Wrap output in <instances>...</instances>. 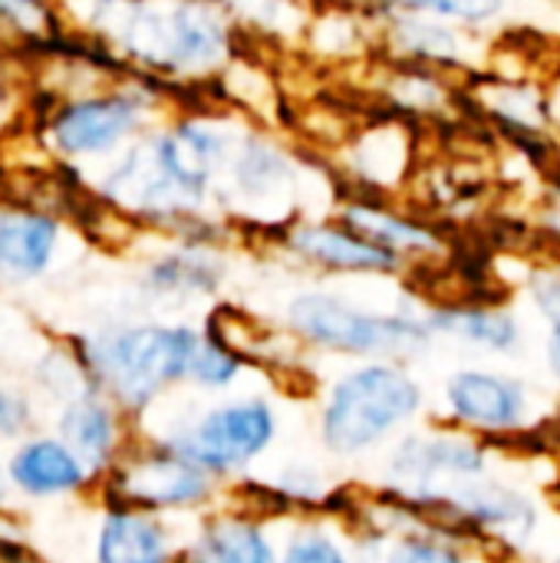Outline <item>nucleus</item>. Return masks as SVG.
Instances as JSON below:
<instances>
[{
	"label": "nucleus",
	"mask_w": 560,
	"mask_h": 563,
	"mask_svg": "<svg viewBox=\"0 0 560 563\" xmlns=\"http://www.w3.org/2000/svg\"><path fill=\"white\" fill-rule=\"evenodd\" d=\"M426 412V389L399 360H356L337 373L317 409V435L327 455L353 462L386 449Z\"/></svg>",
	"instance_id": "3"
},
{
	"label": "nucleus",
	"mask_w": 560,
	"mask_h": 563,
	"mask_svg": "<svg viewBox=\"0 0 560 563\" xmlns=\"http://www.w3.org/2000/svg\"><path fill=\"white\" fill-rule=\"evenodd\" d=\"M248 366H251V356L238 350L215 320H208V327H201V340L191 356L185 386L205 396H224L238 386Z\"/></svg>",
	"instance_id": "26"
},
{
	"label": "nucleus",
	"mask_w": 560,
	"mask_h": 563,
	"mask_svg": "<svg viewBox=\"0 0 560 563\" xmlns=\"http://www.w3.org/2000/svg\"><path fill=\"white\" fill-rule=\"evenodd\" d=\"M281 247L320 271L337 277H396L406 271L399 257L376 247L363 234L350 231L347 224L333 221H287L281 231Z\"/></svg>",
	"instance_id": "14"
},
{
	"label": "nucleus",
	"mask_w": 560,
	"mask_h": 563,
	"mask_svg": "<svg viewBox=\"0 0 560 563\" xmlns=\"http://www.w3.org/2000/svg\"><path fill=\"white\" fill-rule=\"evenodd\" d=\"M10 102H13V99H10V86H7V76L0 73V129L7 125V115H10V109H13Z\"/></svg>",
	"instance_id": "36"
},
{
	"label": "nucleus",
	"mask_w": 560,
	"mask_h": 563,
	"mask_svg": "<svg viewBox=\"0 0 560 563\" xmlns=\"http://www.w3.org/2000/svg\"><path fill=\"white\" fill-rule=\"evenodd\" d=\"M56 10L135 76L162 82L221 73L238 46V26L215 0H59Z\"/></svg>",
	"instance_id": "1"
},
{
	"label": "nucleus",
	"mask_w": 560,
	"mask_h": 563,
	"mask_svg": "<svg viewBox=\"0 0 560 563\" xmlns=\"http://www.w3.org/2000/svg\"><path fill=\"white\" fill-rule=\"evenodd\" d=\"M231 23L241 30H261V33H284L294 36L307 30V10L297 0H215Z\"/></svg>",
	"instance_id": "29"
},
{
	"label": "nucleus",
	"mask_w": 560,
	"mask_h": 563,
	"mask_svg": "<svg viewBox=\"0 0 560 563\" xmlns=\"http://www.w3.org/2000/svg\"><path fill=\"white\" fill-rule=\"evenodd\" d=\"M545 172H548V181H545V195H541V208H538V228H541L545 241L560 251V155Z\"/></svg>",
	"instance_id": "33"
},
{
	"label": "nucleus",
	"mask_w": 560,
	"mask_h": 563,
	"mask_svg": "<svg viewBox=\"0 0 560 563\" xmlns=\"http://www.w3.org/2000/svg\"><path fill=\"white\" fill-rule=\"evenodd\" d=\"M277 563H353V551L337 528L320 518H304L281 538Z\"/></svg>",
	"instance_id": "28"
},
{
	"label": "nucleus",
	"mask_w": 560,
	"mask_h": 563,
	"mask_svg": "<svg viewBox=\"0 0 560 563\" xmlns=\"http://www.w3.org/2000/svg\"><path fill=\"white\" fill-rule=\"evenodd\" d=\"M472 82H462V96L475 102V109L521 152H554V132H551V102H548V82H538L535 76H505V73H475Z\"/></svg>",
	"instance_id": "12"
},
{
	"label": "nucleus",
	"mask_w": 560,
	"mask_h": 563,
	"mask_svg": "<svg viewBox=\"0 0 560 563\" xmlns=\"http://www.w3.org/2000/svg\"><path fill=\"white\" fill-rule=\"evenodd\" d=\"M158 112V89L149 76H132L122 86L89 89L63 99L46 122V142L69 162L102 158L125 148L132 139L149 132Z\"/></svg>",
	"instance_id": "8"
},
{
	"label": "nucleus",
	"mask_w": 560,
	"mask_h": 563,
	"mask_svg": "<svg viewBox=\"0 0 560 563\" xmlns=\"http://www.w3.org/2000/svg\"><path fill=\"white\" fill-rule=\"evenodd\" d=\"M370 7H393V10H413L426 13L455 26H465L472 33L488 36L492 30L505 26L515 13V0H366Z\"/></svg>",
	"instance_id": "27"
},
{
	"label": "nucleus",
	"mask_w": 560,
	"mask_h": 563,
	"mask_svg": "<svg viewBox=\"0 0 560 563\" xmlns=\"http://www.w3.org/2000/svg\"><path fill=\"white\" fill-rule=\"evenodd\" d=\"M271 521L257 508H208L198 515L178 563H277Z\"/></svg>",
	"instance_id": "18"
},
{
	"label": "nucleus",
	"mask_w": 560,
	"mask_h": 563,
	"mask_svg": "<svg viewBox=\"0 0 560 563\" xmlns=\"http://www.w3.org/2000/svg\"><path fill=\"white\" fill-rule=\"evenodd\" d=\"M409 511L419 515L422 521H432V525L459 534L465 544L488 541V544L508 548V551H525L541 528L538 501L528 492H521L518 485L498 482L492 475L462 482Z\"/></svg>",
	"instance_id": "9"
},
{
	"label": "nucleus",
	"mask_w": 560,
	"mask_h": 563,
	"mask_svg": "<svg viewBox=\"0 0 560 563\" xmlns=\"http://www.w3.org/2000/svg\"><path fill=\"white\" fill-rule=\"evenodd\" d=\"M10 501V488H7V475H3V462H0V508Z\"/></svg>",
	"instance_id": "37"
},
{
	"label": "nucleus",
	"mask_w": 560,
	"mask_h": 563,
	"mask_svg": "<svg viewBox=\"0 0 560 563\" xmlns=\"http://www.w3.org/2000/svg\"><path fill=\"white\" fill-rule=\"evenodd\" d=\"M3 475L10 495L26 501H63L96 492L99 478L86 462L53 432H30L10 445L3 459Z\"/></svg>",
	"instance_id": "13"
},
{
	"label": "nucleus",
	"mask_w": 560,
	"mask_h": 563,
	"mask_svg": "<svg viewBox=\"0 0 560 563\" xmlns=\"http://www.w3.org/2000/svg\"><path fill=\"white\" fill-rule=\"evenodd\" d=\"M383 96L393 106V112L403 119H446L452 115L459 102H465L455 76L429 69V66H413V63L393 66V73L386 76Z\"/></svg>",
	"instance_id": "25"
},
{
	"label": "nucleus",
	"mask_w": 560,
	"mask_h": 563,
	"mask_svg": "<svg viewBox=\"0 0 560 563\" xmlns=\"http://www.w3.org/2000/svg\"><path fill=\"white\" fill-rule=\"evenodd\" d=\"M442 419L479 439H505L531 422V389L525 379L488 369L462 366L442 383Z\"/></svg>",
	"instance_id": "11"
},
{
	"label": "nucleus",
	"mask_w": 560,
	"mask_h": 563,
	"mask_svg": "<svg viewBox=\"0 0 560 563\" xmlns=\"http://www.w3.org/2000/svg\"><path fill=\"white\" fill-rule=\"evenodd\" d=\"M426 323L436 340H452L479 353L512 356L525 346V323L502 300H446L426 307Z\"/></svg>",
	"instance_id": "22"
},
{
	"label": "nucleus",
	"mask_w": 560,
	"mask_h": 563,
	"mask_svg": "<svg viewBox=\"0 0 560 563\" xmlns=\"http://www.w3.org/2000/svg\"><path fill=\"white\" fill-rule=\"evenodd\" d=\"M554 563H560V558H558V561H554Z\"/></svg>",
	"instance_id": "38"
},
{
	"label": "nucleus",
	"mask_w": 560,
	"mask_h": 563,
	"mask_svg": "<svg viewBox=\"0 0 560 563\" xmlns=\"http://www.w3.org/2000/svg\"><path fill=\"white\" fill-rule=\"evenodd\" d=\"M139 432L158 439L224 485L248 475L274 449L281 435V416L267 396L224 393L201 409H188L185 416L162 422L158 429Z\"/></svg>",
	"instance_id": "5"
},
{
	"label": "nucleus",
	"mask_w": 560,
	"mask_h": 563,
	"mask_svg": "<svg viewBox=\"0 0 560 563\" xmlns=\"http://www.w3.org/2000/svg\"><path fill=\"white\" fill-rule=\"evenodd\" d=\"M284 323L290 336L327 356L343 360H399L409 363L426 353L436 336L426 323V307H363L337 290L310 287L287 300Z\"/></svg>",
	"instance_id": "4"
},
{
	"label": "nucleus",
	"mask_w": 560,
	"mask_h": 563,
	"mask_svg": "<svg viewBox=\"0 0 560 563\" xmlns=\"http://www.w3.org/2000/svg\"><path fill=\"white\" fill-rule=\"evenodd\" d=\"M63 224L36 208L0 211V284H33L56 264Z\"/></svg>",
	"instance_id": "23"
},
{
	"label": "nucleus",
	"mask_w": 560,
	"mask_h": 563,
	"mask_svg": "<svg viewBox=\"0 0 560 563\" xmlns=\"http://www.w3.org/2000/svg\"><path fill=\"white\" fill-rule=\"evenodd\" d=\"M495 449L488 439L462 432L455 426H432V429H406L386 445L383 459V495L419 508L436 495L492 475Z\"/></svg>",
	"instance_id": "7"
},
{
	"label": "nucleus",
	"mask_w": 560,
	"mask_h": 563,
	"mask_svg": "<svg viewBox=\"0 0 560 563\" xmlns=\"http://www.w3.org/2000/svg\"><path fill=\"white\" fill-rule=\"evenodd\" d=\"M182 538L172 518L102 505L92 531V563H178Z\"/></svg>",
	"instance_id": "21"
},
{
	"label": "nucleus",
	"mask_w": 560,
	"mask_h": 563,
	"mask_svg": "<svg viewBox=\"0 0 560 563\" xmlns=\"http://www.w3.org/2000/svg\"><path fill=\"white\" fill-rule=\"evenodd\" d=\"M198 340L201 327L185 320H125L73 333L66 343L89 386L139 422L185 386Z\"/></svg>",
	"instance_id": "2"
},
{
	"label": "nucleus",
	"mask_w": 560,
	"mask_h": 563,
	"mask_svg": "<svg viewBox=\"0 0 560 563\" xmlns=\"http://www.w3.org/2000/svg\"><path fill=\"white\" fill-rule=\"evenodd\" d=\"M386 521L376 525L386 531V548L380 563H472L465 541L432 521H422L399 501L380 495Z\"/></svg>",
	"instance_id": "24"
},
{
	"label": "nucleus",
	"mask_w": 560,
	"mask_h": 563,
	"mask_svg": "<svg viewBox=\"0 0 560 563\" xmlns=\"http://www.w3.org/2000/svg\"><path fill=\"white\" fill-rule=\"evenodd\" d=\"M224 178L221 195H234L238 211H264L267 205L294 201L297 162L264 132H244Z\"/></svg>",
	"instance_id": "20"
},
{
	"label": "nucleus",
	"mask_w": 560,
	"mask_h": 563,
	"mask_svg": "<svg viewBox=\"0 0 560 563\" xmlns=\"http://www.w3.org/2000/svg\"><path fill=\"white\" fill-rule=\"evenodd\" d=\"M383 49L393 56V63H413L429 66L449 76H475L488 69L492 63V43L482 33H472L465 26L413 13V10H393V7H370L363 3Z\"/></svg>",
	"instance_id": "10"
},
{
	"label": "nucleus",
	"mask_w": 560,
	"mask_h": 563,
	"mask_svg": "<svg viewBox=\"0 0 560 563\" xmlns=\"http://www.w3.org/2000/svg\"><path fill=\"white\" fill-rule=\"evenodd\" d=\"M228 280V261L211 238H178L139 271V294L152 303H191L218 297Z\"/></svg>",
	"instance_id": "17"
},
{
	"label": "nucleus",
	"mask_w": 560,
	"mask_h": 563,
	"mask_svg": "<svg viewBox=\"0 0 560 563\" xmlns=\"http://www.w3.org/2000/svg\"><path fill=\"white\" fill-rule=\"evenodd\" d=\"M0 30L23 40H53L59 10L50 0H0Z\"/></svg>",
	"instance_id": "31"
},
{
	"label": "nucleus",
	"mask_w": 560,
	"mask_h": 563,
	"mask_svg": "<svg viewBox=\"0 0 560 563\" xmlns=\"http://www.w3.org/2000/svg\"><path fill=\"white\" fill-rule=\"evenodd\" d=\"M33 386H36V393L50 406H59V402L92 389L86 373H83V366H79V360H76V353L69 350L66 340L59 346H50L40 356V363L33 366Z\"/></svg>",
	"instance_id": "30"
},
{
	"label": "nucleus",
	"mask_w": 560,
	"mask_h": 563,
	"mask_svg": "<svg viewBox=\"0 0 560 563\" xmlns=\"http://www.w3.org/2000/svg\"><path fill=\"white\" fill-rule=\"evenodd\" d=\"M548 102H551V132H554V145L560 152V76L554 82H548Z\"/></svg>",
	"instance_id": "35"
},
{
	"label": "nucleus",
	"mask_w": 560,
	"mask_h": 563,
	"mask_svg": "<svg viewBox=\"0 0 560 563\" xmlns=\"http://www.w3.org/2000/svg\"><path fill=\"white\" fill-rule=\"evenodd\" d=\"M545 366L548 376L560 386V317L545 323Z\"/></svg>",
	"instance_id": "34"
},
{
	"label": "nucleus",
	"mask_w": 560,
	"mask_h": 563,
	"mask_svg": "<svg viewBox=\"0 0 560 563\" xmlns=\"http://www.w3.org/2000/svg\"><path fill=\"white\" fill-rule=\"evenodd\" d=\"M221 488L224 485L205 468L135 429L119 462L99 478L96 495L102 505H122L162 518H198L218 505Z\"/></svg>",
	"instance_id": "6"
},
{
	"label": "nucleus",
	"mask_w": 560,
	"mask_h": 563,
	"mask_svg": "<svg viewBox=\"0 0 560 563\" xmlns=\"http://www.w3.org/2000/svg\"><path fill=\"white\" fill-rule=\"evenodd\" d=\"M333 218L340 224H347L350 231L363 234L366 241H373L376 247L399 257L406 267L432 264L449 254V238L432 221L396 208L389 198L350 195L347 201L337 205Z\"/></svg>",
	"instance_id": "15"
},
{
	"label": "nucleus",
	"mask_w": 560,
	"mask_h": 563,
	"mask_svg": "<svg viewBox=\"0 0 560 563\" xmlns=\"http://www.w3.org/2000/svg\"><path fill=\"white\" fill-rule=\"evenodd\" d=\"M36 422H40V406L33 393L10 379H0V445L3 442L13 445L23 435L36 432Z\"/></svg>",
	"instance_id": "32"
},
{
	"label": "nucleus",
	"mask_w": 560,
	"mask_h": 563,
	"mask_svg": "<svg viewBox=\"0 0 560 563\" xmlns=\"http://www.w3.org/2000/svg\"><path fill=\"white\" fill-rule=\"evenodd\" d=\"M53 435H59L86 468L102 478L135 435V422L96 389H86L59 406H53Z\"/></svg>",
	"instance_id": "19"
},
{
	"label": "nucleus",
	"mask_w": 560,
	"mask_h": 563,
	"mask_svg": "<svg viewBox=\"0 0 560 563\" xmlns=\"http://www.w3.org/2000/svg\"><path fill=\"white\" fill-rule=\"evenodd\" d=\"M343 172L356 181V195L393 198L416 172V125L393 115L360 129L343 145Z\"/></svg>",
	"instance_id": "16"
}]
</instances>
